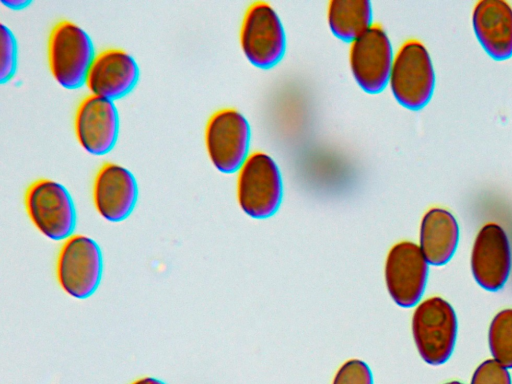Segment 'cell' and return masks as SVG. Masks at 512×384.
Here are the masks:
<instances>
[{
  "label": "cell",
  "mask_w": 512,
  "mask_h": 384,
  "mask_svg": "<svg viewBox=\"0 0 512 384\" xmlns=\"http://www.w3.org/2000/svg\"><path fill=\"white\" fill-rule=\"evenodd\" d=\"M470 384H512V381L508 368L487 359L475 369Z\"/></svg>",
  "instance_id": "obj_21"
},
{
  "label": "cell",
  "mask_w": 512,
  "mask_h": 384,
  "mask_svg": "<svg viewBox=\"0 0 512 384\" xmlns=\"http://www.w3.org/2000/svg\"><path fill=\"white\" fill-rule=\"evenodd\" d=\"M371 3L367 0H332L327 10L331 32L339 39L353 42L373 24Z\"/></svg>",
  "instance_id": "obj_17"
},
{
  "label": "cell",
  "mask_w": 512,
  "mask_h": 384,
  "mask_svg": "<svg viewBox=\"0 0 512 384\" xmlns=\"http://www.w3.org/2000/svg\"><path fill=\"white\" fill-rule=\"evenodd\" d=\"M331 384H373V376L364 361L349 359L338 368Z\"/></svg>",
  "instance_id": "obj_20"
},
{
  "label": "cell",
  "mask_w": 512,
  "mask_h": 384,
  "mask_svg": "<svg viewBox=\"0 0 512 384\" xmlns=\"http://www.w3.org/2000/svg\"><path fill=\"white\" fill-rule=\"evenodd\" d=\"M24 204L32 224L45 237L61 241L73 235L77 223L72 196L61 183L47 178L32 182Z\"/></svg>",
  "instance_id": "obj_5"
},
{
  "label": "cell",
  "mask_w": 512,
  "mask_h": 384,
  "mask_svg": "<svg viewBox=\"0 0 512 384\" xmlns=\"http://www.w3.org/2000/svg\"><path fill=\"white\" fill-rule=\"evenodd\" d=\"M396 101L410 110H419L430 101L435 72L427 48L418 40H408L394 56L389 81Z\"/></svg>",
  "instance_id": "obj_4"
},
{
  "label": "cell",
  "mask_w": 512,
  "mask_h": 384,
  "mask_svg": "<svg viewBox=\"0 0 512 384\" xmlns=\"http://www.w3.org/2000/svg\"><path fill=\"white\" fill-rule=\"evenodd\" d=\"M236 194L241 210L248 216H272L283 197L282 176L274 159L261 151L249 154L238 170Z\"/></svg>",
  "instance_id": "obj_3"
},
{
  "label": "cell",
  "mask_w": 512,
  "mask_h": 384,
  "mask_svg": "<svg viewBox=\"0 0 512 384\" xmlns=\"http://www.w3.org/2000/svg\"><path fill=\"white\" fill-rule=\"evenodd\" d=\"M1 3L11 10H23L32 2L30 0H1Z\"/></svg>",
  "instance_id": "obj_22"
},
{
  "label": "cell",
  "mask_w": 512,
  "mask_h": 384,
  "mask_svg": "<svg viewBox=\"0 0 512 384\" xmlns=\"http://www.w3.org/2000/svg\"><path fill=\"white\" fill-rule=\"evenodd\" d=\"M139 77V66L130 53L120 48H108L96 54L85 86L90 94L115 101L128 95Z\"/></svg>",
  "instance_id": "obj_14"
},
{
  "label": "cell",
  "mask_w": 512,
  "mask_h": 384,
  "mask_svg": "<svg viewBox=\"0 0 512 384\" xmlns=\"http://www.w3.org/2000/svg\"><path fill=\"white\" fill-rule=\"evenodd\" d=\"M96 54L91 37L78 24L62 20L52 27L47 42L48 66L61 87L75 90L85 85Z\"/></svg>",
  "instance_id": "obj_1"
},
{
  "label": "cell",
  "mask_w": 512,
  "mask_h": 384,
  "mask_svg": "<svg viewBox=\"0 0 512 384\" xmlns=\"http://www.w3.org/2000/svg\"><path fill=\"white\" fill-rule=\"evenodd\" d=\"M472 275L487 291L500 290L508 280L512 266L510 242L497 223H486L478 231L470 256Z\"/></svg>",
  "instance_id": "obj_12"
},
{
  "label": "cell",
  "mask_w": 512,
  "mask_h": 384,
  "mask_svg": "<svg viewBox=\"0 0 512 384\" xmlns=\"http://www.w3.org/2000/svg\"><path fill=\"white\" fill-rule=\"evenodd\" d=\"M0 82L10 81L17 70L18 48L13 32L3 23L0 32Z\"/></svg>",
  "instance_id": "obj_19"
},
{
  "label": "cell",
  "mask_w": 512,
  "mask_h": 384,
  "mask_svg": "<svg viewBox=\"0 0 512 384\" xmlns=\"http://www.w3.org/2000/svg\"><path fill=\"white\" fill-rule=\"evenodd\" d=\"M459 242V226L451 212L434 207L422 217L419 248L433 266H442L453 257Z\"/></svg>",
  "instance_id": "obj_16"
},
{
  "label": "cell",
  "mask_w": 512,
  "mask_h": 384,
  "mask_svg": "<svg viewBox=\"0 0 512 384\" xmlns=\"http://www.w3.org/2000/svg\"><path fill=\"white\" fill-rule=\"evenodd\" d=\"M250 135L249 123L238 110L224 108L214 112L204 133L207 155L213 166L225 174L238 171L249 155Z\"/></svg>",
  "instance_id": "obj_8"
},
{
  "label": "cell",
  "mask_w": 512,
  "mask_h": 384,
  "mask_svg": "<svg viewBox=\"0 0 512 384\" xmlns=\"http://www.w3.org/2000/svg\"><path fill=\"white\" fill-rule=\"evenodd\" d=\"M475 36L495 60L512 56V7L504 0H481L472 13Z\"/></svg>",
  "instance_id": "obj_15"
},
{
  "label": "cell",
  "mask_w": 512,
  "mask_h": 384,
  "mask_svg": "<svg viewBox=\"0 0 512 384\" xmlns=\"http://www.w3.org/2000/svg\"><path fill=\"white\" fill-rule=\"evenodd\" d=\"M457 316L445 299L433 296L414 309L411 330L420 357L430 365L444 364L452 355L457 338Z\"/></svg>",
  "instance_id": "obj_2"
},
{
  "label": "cell",
  "mask_w": 512,
  "mask_h": 384,
  "mask_svg": "<svg viewBox=\"0 0 512 384\" xmlns=\"http://www.w3.org/2000/svg\"><path fill=\"white\" fill-rule=\"evenodd\" d=\"M444 384H463L459 381H450V382H447V383H444Z\"/></svg>",
  "instance_id": "obj_24"
},
{
  "label": "cell",
  "mask_w": 512,
  "mask_h": 384,
  "mask_svg": "<svg viewBox=\"0 0 512 384\" xmlns=\"http://www.w3.org/2000/svg\"><path fill=\"white\" fill-rule=\"evenodd\" d=\"M94 207L113 223L127 219L138 200V184L133 173L122 165L104 163L97 171L92 189Z\"/></svg>",
  "instance_id": "obj_13"
},
{
  "label": "cell",
  "mask_w": 512,
  "mask_h": 384,
  "mask_svg": "<svg viewBox=\"0 0 512 384\" xmlns=\"http://www.w3.org/2000/svg\"><path fill=\"white\" fill-rule=\"evenodd\" d=\"M240 45L246 59L258 68H271L282 59L286 48L285 30L269 3L257 1L246 10Z\"/></svg>",
  "instance_id": "obj_7"
},
{
  "label": "cell",
  "mask_w": 512,
  "mask_h": 384,
  "mask_svg": "<svg viewBox=\"0 0 512 384\" xmlns=\"http://www.w3.org/2000/svg\"><path fill=\"white\" fill-rule=\"evenodd\" d=\"M428 262L419 245L411 241L394 244L387 253L384 280L389 296L400 307L418 304L426 287Z\"/></svg>",
  "instance_id": "obj_9"
},
{
  "label": "cell",
  "mask_w": 512,
  "mask_h": 384,
  "mask_svg": "<svg viewBox=\"0 0 512 384\" xmlns=\"http://www.w3.org/2000/svg\"><path fill=\"white\" fill-rule=\"evenodd\" d=\"M488 345L495 361L512 368V308L498 312L488 330Z\"/></svg>",
  "instance_id": "obj_18"
},
{
  "label": "cell",
  "mask_w": 512,
  "mask_h": 384,
  "mask_svg": "<svg viewBox=\"0 0 512 384\" xmlns=\"http://www.w3.org/2000/svg\"><path fill=\"white\" fill-rule=\"evenodd\" d=\"M103 275V255L98 243L83 234H73L62 244L56 260L61 289L75 299L94 294Z\"/></svg>",
  "instance_id": "obj_6"
},
{
  "label": "cell",
  "mask_w": 512,
  "mask_h": 384,
  "mask_svg": "<svg viewBox=\"0 0 512 384\" xmlns=\"http://www.w3.org/2000/svg\"><path fill=\"white\" fill-rule=\"evenodd\" d=\"M394 56L390 38L380 25L354 40L349 65L358 86L369 94L381 92L388 84Z\"/></svg>",
  "instance_id": "obj_10"
},
{
  "label": "cell",
  "mask_w": 512,
  "mask_h": 384,
  "mask_svg": "<svg viewBox=\"0 0 512 384\" xmlns=\"http://www.w3.org/2000/svg\"><path fill=\"white\" fill-rule=\"evenodd\" d=\"M131 384H166L164 381L151 377V376H145L141 377L135 381H133Z\"/></svg>",
  "instance_id": "obj_23"
},
{
  "label": "cell",
  "mask_w": 512,
  "mask_h": 384,
  "mask_svg": "<svg viewBox=\"0 0 512 384\" xmlns=\"http://www.w3.org/2000/svg\"><path fill=\"white\" fill-rule=\"evenodd\" d=\"M120 130L119 113L114 101L93 94L78 104L74 131L79 145L89 154L103 156L115 147Z\"/></svg>",
  "instance_id": "obj_11"
}]
</instances>
